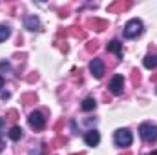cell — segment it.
<instances>
[{
  "mask_svg": "<svg viewBox=\"0 0 157 155\" xmlns=\"http://www.w3.org/2000/svg\"><path fill=\"white\" fill-rule=\"evenodd\" d=\"M86 47H88V51H90V53H95V51L99 49V42H97V40L88 42V46H86Z\"/></svg>",
  "mask_w": 157,
  "mask_h": 155,
  "instance_id": "cell-20",
  "label": "cell"
},
{
  "mask_svg": "<svg viewBox=\"0 0 157 155\" xmlns=\"http://www.w3.org/2000/svg\"><path fill=\"white\" fill-rule=\"evenodd\" d=\"M88 28H93L95 31H104L108 28V22L101 20V18H90L88 20Z\"/></svg>",
  "mask_w": 157,
  "mask_h": 155,
  "instance_id": "cell-9",
  "label": "cell"
},
{
  "mask_svg": "<svg viewBox=\"0 0 157 155\" xmlns=\"http://www.w3.org/2000/svg\"><path fill=\"white\" fill-rule=\"evenodd\" d=\"M66 142H68L66 137H57L55 141H51V146H53V148H60V146H64Z\"/></svg>",
  "mask_w": 157,
  "mask_h": 155,
  "instance_id": "cell-17",
  "label": "cell"
},
{
  "mask_svg": "<svg viewBox=\"0 0 157 155\" xmlns=\"http://www.w3.org/2000/svg\"><path fill=\"white\" fill-rule=\"evenodd\" d=\"M71 155H84V153H71Z\"/></svg>",
  "mask_w": 157,
  "mask_h": 155,
  "instance_id": "cell-28",
  "label": "cell"
},
{
  "mask_svg": "<svg viewBox=\"0 0 157 155\" xmlns=\"http://www.w3.org/2000/svg\"><path fill=\"white\" fill-rule=\"evenodd\" d=\"M9 35H11V29H9L7 26H0V42L6 40Z\"/></svg>",
  "mask_w": 157,
  "mask_h": 155,
  "instance_id": "cell-18",
  "label": "cell"
},
{
  "mask_svg": "<svg viewBox=\"0 0 157 155\" xmlns=\"http://www.w3.org/2000/svg\"><path fill=\"white\" fill-rule=\"evenodd\" d=\"M90 71H91V75L95 78H102V75H104V62L101 59H93L90 62Z\"/></svg>",
  "mask_w": 157,
  "mask_h": 155,
  "instance_id": "cell-5",
  "label": "cell"
},
{
  "mask_svg": "<svg viewBox=\"0 0 157 155\" xmlns=\"http://www.w3.org/2000/svg\"><path fill=\"white\" fill-rule=\"evenodd\" d=\"M139 135H141L146 142H154V141H157V126L155 124H152V122H144V124H141V128H139Z\"/></svg>",
  "mask_w": 157,
  "mask_h": 155,
  "instance_id": "cell-2",
  "label": "cell"
},
{
  "mask_svg": "<svg viewBox=\"0 0 157 155\" xmlns=\"http://www.w3.org/2000/svg\"><path fill=\"white\" fill-rule=\"evenodd\" d=\"M122 155H132V153H130V152H124V153H122Z\"/></svg>",
  "mask_w": 157,
  "mask_h": 155,
  "instance_id": "cell-26",
  "label": "cell"
},
{
  "mask_svg": "<svg viewBox=\"0 0 157 155\" xmlns=\"http://www.w3.org/2000/svg\"><path fill=\"white\" fill-rule=\"evenodd\" d=\"M7 119H9L11 122H15V120L18 119V113H17V110H9V112H7Z\"/></svg>",
  "mask_w": 157,
  "mask_h": 155,
  "instance_id": "cell-21",
  "label": "cell"
},
{
  "mask_svg": "<svg viewBox=\"0 0 157 155\" xmlns=\"http://www.w3.org/2000/svg\"><path fill=\"white\" fill-rule=\"evenodd\" d=\"M28 122H29V126L33 130H42L46 126V119H44V115L40 112H31L29 117H28Z\"/></svg>",
  "mask_w": 157,
  "mask_h": 155,
  "instance_id": "cell-4",
  "label": "cell"
},
{
  "mask_svg": "<svg viewBox=\"0 0 157 155\" xmlns=\"http://www.w3.org/2000/svg\"><path fill=\"white\" fill-rule=\"evenodd\" d=\"M2 86H4V78L0 77V88H2Z\"/></svg>",
  "mask_w": 157,
  "mask_h": 155,
  "instance_id": "cell-24",
  "label": "cell"
},
{
  "mask_svg": "<svg viewBox=\"0 0 157 155\" xmlns=\"http://www.w3.org/2000/svg\"><path fill=\"white\" fill-rule=\"evenodd\" d=\"M132 84H133V86H139V84H141V73H139L137 70L132 71Z\"/></svg>",
  "mask_w": 157,
  "mask_h": 155,
  "instance_id": "cell-19",
  "label": "cell"
},
{
  "mask_svg": "<svg viewBox=\"0 0 157 155\" xmlns=\"http://www.w3.org/2000/svg\"><path fill=\"white\" fill-rule=\"evenodd\" d=\"M7 135H9L11 141H20V137H22V128H20V126H13Z\"/></svg>",
  "mask_w": 157,
  "mask_h": 155,
  "instance_id": "cell-12",
  "label": "cell"
},
{
  "mask_svg": "<svg viewBox=\"0 0 157 155\" xmlns=\"http://www.w3.org/2000/svg\"><path fill=\"white\" fill-rule=\"evenodd\" d=\"M37 78H39V75H37V73H35V75H28V82H35Z\"/></svg>",
  "mask_w": 157,
  "mask_h": 155,
  "instance_id": "cell-22",
  "label": "cell"
},
{
  "mask_svg": "<svg viewBox=\"0 0 157 155\" xmlns=\"http://www.w3.org/2000/svg\"><path fill=\"white\" fill-rule=\"evenodd\" d=\"M68 35L77 37V39H84V37H86V31H84V29H80V28H77V26H73V28H70Z\"/></svg>",
  "mask_w": 157,
  "mask_h": 155,
  "instance_id": "cell-15",
  "label": "cell"
},
{
  "mask_svg": "<svg viewBox=\"0 0 157 155\" xmlns=\"http://www.w3.org/2000/svg\"><path fill=\"white\" fill-rule=\"evenodd\" d=\"M37 100V95L35 93H26V95H22V102L24 104H31V102H35Z\"/></svg>",
  "mask_w": 157,
  "mask_h": 155,
  "instance_id": "cell-16",
  "label": "cell"
},
{
  "mask_svg": "<svg viewBox=\"0 0 157 155\" xmlns=\"http://www.w3.org/2000/svg\"><path fill=\"white\" fill-rule=\"evenodd\" d=\"M150 155H157V150H155V152H152V153H150Z\"/></svg>",
  "mask_w": 157,
  "mask_h": 155,
  "instance_id": "cell-27",
  "label": "cell"
},
{
  "mask_svg": "<svg viewBox=\"0 0 157 155\" xmlns=\"http://www.w3.org/2000/svg\"><path fill=\"white\" fill-rule=\"evenodd\" d=\"M106 49H108L110 53H115L117 59H122V44H121L119 40H112V42H108Z\"/></svg>",
  "mask_w": 157,
  "mask_h": 155,
  "instance_id": "cell-11",
  "label": "cell"
},
{
  "mask_svg": "<svg viewBox=\"0 0 157 155\" xmlns=\"http://www.w3.org/2000/svg\"><path fill=\"white\" fill-rule=\"evenodd\" d=\"M144 68H148V70L157 68V55H148V57H144Z\"/></svg>",
  "mask_w": 157,
  "mask_h": 155,
  "instance_id": "cell-13",
  "label": "cell"
},
{
  "mask_svg": "<svg viewBox=\"0 0 157 155\" xmlns=\"http://www.w3.org/2000/svg\"><path fill=\"white\" fill-rule=\"evenodd\" d=\"M113 141H115L117 146L122 148V146H130L132 141H133V137H132V133H130L128 130H117L115 135H113Z\"/></svg>",
  "mask_w": 157,
  "mask_h": 155,
  "instance_id": "cell-3",
  "label": "cell"
},
{
  "mask_svg": "<svg viewBox=\"0 0 157 155\" xmlns=\"http://www.w3.org/2000/svg\"><path fill=\"white\" fill-rule=\"evenodd\" d=\"M122 89H124V78H122V75H115L110 80V91L113 95H121Z\"/></svg>",
  "mask_w": 157,
  "mask_h": 155,
  "instance_id": "cell-6",
  "label": "cell"
},
{
  "mask_svg": "<svg viewBox=\"0 0 157 155\" xmlns=\"http://www.w3.org/2000/svg\"><path fill=\"white\" fill-rule=\"evenodd\" d=\"M9 97H11V95H9V91H4V93H2V100H7Z\"/></svg>",
  "mask_w": 157,
  "mask_h": 155,
  "instance_id": "cell-23",
  "label": "cell"
},
{
  "mask_svg": "<svg viewBox=\"0 0 157 155\" xmlns=\"http://www.w3.org/2000/svg\"><path fill=\"white\" fill-rule=\"evenodd\" d=\"M152 80H154V82H157V75H154V77H152Z\"/></svg>",
  "mask_w": 157,
  "mask_h": 155,
  "instance_id": "cell-25",
  "label": "cell"
},
{
  "mask_svg": "<svg viewBox=\"0 0 157 155\" xmlns=\"http://www.w3.org/2000/svg\"><path fill=\"white\" fill-rule=\"evenodd\" d=\"M24 24H26V29H29V31H39L40 29V20H39V17H35V15L26 17Z\"/></svg>",
  "mask_w": 157,
  "mask_h": 155,
  "instance_id": "cell-8",
  "label": "cell"
},
{
  "mask_svg": "<svg viewBox=\"0 0 157 155\" xmlns=\"http://www.w3.org/2000/svg\"><path fill=\"white\" fill-rule=\"evenodd\" d=\"M95 106H97V102H95L91 97L84 99V102H82V110H84V112H91V110H95Z\"/></svg>",
  "mask_w": 157,
  "mask_h": 155,
  "instance_id": "cell-14",
  "label": "cell"
},
{
  "mask_svg": "<svg viewBox=\"0 0 157 155\" xmlns=\"http://www.w3.org/2000/svg\"><path fill=\"white\" fill-rule=\"evenodd\" d=\"M84 142H86L88 146H97V144L101 142V135H99V131H97V130H90V131L84 135Z\"/></svg>",
  "mask_w": 157,
  "mask_h": 155,
  "instance_id": "cell-7",
  "label": "cell"
},
{
  "mask_svg": "<svg viewBox=\"0 0 157 155\" xmlns=\"http://www.w3.org/2000/svg\"><path fill=\"white\" fill-rule=\"evenodd\" d=\"M141 33H143V22L139 18H132L126 22V26H124V37L126 39H135Z\"/></svg>",
  "mask_w": 157,
  "mask_h": 155,
  "instance_id": "cell-1",
  "label": "cell"
},
{
  "mask_svg": "<svg viewBox=\"0 0 157 155\" xmlns=\"http://www.w3.org/2000/svg\"><path fill=\"white\" fill-rule=\"evenodd\" d=\"M130 6H132L130 2H122V0H117V2H113V4H110V6H108V13H117V11H126V9H128Z\"/></svg>",
  "mask_w": 157,
  "mask_h": 155,
  "instance_id": "cell-10",
  "label": "cell"
},
{
  "mask_svg": "<svg viewBox=\"0 0 157 155\" xmlns=\"http://www.w3.org/2000/svg\"><path fill=\"white\" fill-rule=\"evenodd\" d=\"M0 148H2V144H0Z\"/></svg>",
  "mask_w": 157,
  "mask_h": 155,
  "instance_id": "cell-29",
  "label": "cell"
}]
</instances>
